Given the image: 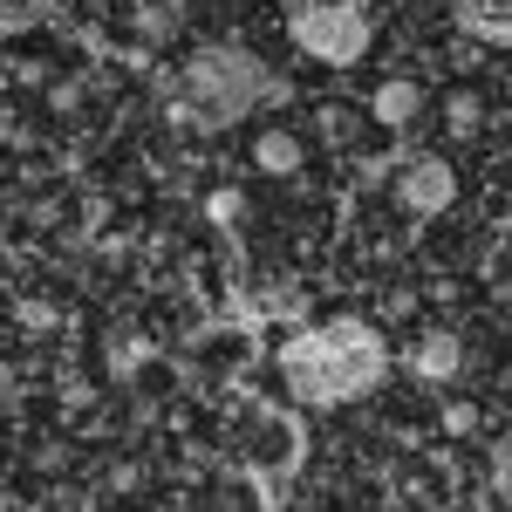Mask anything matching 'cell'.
Listing matches in <instances>:
<instances>
[{
    "instance_id": "1",
    "label": "cell",
    "mask_w": 512,
    "mask_h": 512,
    "mask_svg": "<svg viewBox=\"0 0 512 512\" xmlns=\"http://www.w3.org/2000/svg\"><path fill=\"white\" fill-rule=\"evenodd\" d=\"M280 369H287V383L308 396V403H355V396H369L383 383L390 349H383V335H376L369 321L335 315L328 328L294 335V342L280 349Z\"/></svg>"
},
{
    "instance_id": "2",
    "label": "cell",
    "mask_w": 512,
    "mask_h": 512,
    "mask_svg": "<svg viewBox=\"0 0 512 512\" xmlns=\"http://www.w3.org/2000/svg\"><path fill=\"white\" fill-rule=\"evenodd\" d=\"M185 96L198 103V130H219V123H239L260 96H267V69L246 55V48H198L185 62Z\"/></svg>"
},
{
    "instance_id": "3",
    "label": "cell",
    "mask_w": 512,
    "mask_h": 512,
    "mask_svg": "<svg viewBox=\"0 0 512 512\" xmlns=\"http://www.w3.org/2000/svg\"><path fill=\"white\" fill-rule=\"evenodd\" d=\"M294 41L308 62H328V69H355L369 55V14L355 0H315L294 14Z\"/></svg>"
},
{
    "instance_id": "4",
    "label": "cell",
    "mask_w": 512,
    "mask_h": 512,
    "mask_svg": "<svg viewBox=\"0 0 512 512\" xmlns=\"http://www.w3.org/2000/svg\"><path fill=\"white\" fill-rule=\"evenodd\" d=\"M396 205H403V212H417V219L451 212V205H458V171L437 158V151L403 158V171H396Z\"/></svg>"
},
{
    "instance_id": "5",
    "label": "cell",
    "mask_w": 512,
    "mask_h": 512,
    "mask_svg": "<svg viewBox=\"0 0 512 512\" xmlns=\"http://www.w3.org/2000/svg\"><path fill=\"white\" fill-rule=\"evenodd\" d=\"M410 369H417V383H451L458 369H465V342H458V328H424V342L410 355Z\"/></svg>"
},
{
    "instance_id": "6",
    "label": "cell",
    "mask_w": 512,
    "mask_h": 512,
    "mask_svg": "<svg viewBox=\"0 0 512 512\" xmlns=\"http://www.w3.org/2000/svg\"><path fill=\"white\" fill-rule=\"evenodd\" d=\"M417 110H424V82H410V76L376 82V96H369V117L383 123V130H410Z\"/></svg>"
},
{
    "instance_id": "7",
    "label": "cell",
    "mask_w": 512,
    "mask_h": 512,
    "mask_svg": "<svg viewBox=\"0 0 512 512\" xmlns=\"http://www.w3.org/2000/svg\"><path fill=\"white\" fill-rule=\"evenodd\" d=\"M253 451H260L267 465H294V451H301V431H294V417H280V410H260V424H253Z\"/></svg>"
},
{
    "instance_id": "8",
    "label": "cell",
    "mask_w": 512,
    "mask_h": 512,
    "mask_svg": "<svg viewBox=\"0 0 512 512\" xmlns=\"http://www.w3.org/2000/svg\"><path fill=\"white\" fill-rule=\"evenodd\" d=\"M253 164H260L267 178H301V137H294V130H260Z\"/></svg>"
},
{
    "instance_id": "9",
    "label": "cell",
    "mask_w": 512,
    "mask_h": 512,
    "mask_svg": "<svg viewBox=\"0 0 512 512\" xmlns=\"http://www.w3.org/2000/svg\"><path fill=\"white\" fill-rule=\"evenodd\" d=\"M444 130H451V137H478V130H485V103H478L472 89H451V96H444Z\"/></svg>"
},
{
    "instance_id": "10",
    "label": "cell",
    "mask_w": 512,
    "mask_h": 512,
    "mask_svg": "<svg viewBox=\"0 0 512 512\" xmlns=\"http://www.w3.org/2000/svg\"><path fill=\"white\" fill-rule=\"evenodd\" d=\"M205 219L233 233L239 219H246V192H239V185H219V192H205Z\"/></svg>"
},
{
    "instance_id": "11",
    "label": "cell",
    "mask_w": 512,
    "mask_h": 512,
    "mask_svg": "<svg viewBox=\"0 0 512 512\" xmlns=\"http://www.w3.org/2000/svg\"><path fill=\"white\" fill-rule=\"evenodd\" d=\"M315 123H321V137H328V144H355V137H362V117H355L349 103H328Z\"/></svg>"
},
{
    "instance_id": "12",
    "label": "cell",
    "mask_w": 512,
    "mask_h": 512,
    "mask_svg": "<svg viewBox=\"0 0 512 512\" xmlns=\"http://www.w3.org/2000/svg\"><path fill=\"white\" fill-rule=\"evenodd\" d=\"M48 110H55V117H82V82L76 76H55V82H48Z\"/></svg>"
},
{
    "instance_id": "13",
    "label": "cell",
    "mask_w": 512,
    "mask_h": 512,
    "mask_svg": "<svg viewBox=\"0 0 512 512\" xmlns=\"http://www.w3.org/2000/svg\"><path fill=\"white\" fill-rule=\"evenodd\" d=\"M14 321H21V335H48L55 328V301H14Z\"/></svg>"
},
{
    "instance_id": "14",
    "label": "cell",
    "mask_w": 512,
    "mask_h": 512,
    "mask_svg": "<svg viewBox=\"0 0 512 512\" xmlns=\"http://www.w3.org/2000/svg\"><path fill=\"white\" fill-rule=\"evenodd\" d=\"M62 410H69V417L96 410V383H82V376H62Z\"/></svg>"
},
{
    "instance_id": "15",
    "label": "cell",
    "mask_w": 512,
    "mask_h": 512,
    "mask_svg": "<svg viewBox=\"0 0 512 512\" xmlns=\"http://www.w3.org/2000/svg\"><path fill=\"white\" fill-rule=\"evenodd\" d=\"M137 28H144L151 41H164L171 28H178V14H171V7H137Z\"/></svg>"
},
{
    "instance_id": "16",
    "label": "cell",
    "mask_w": 512,
    "mask_h": 512,
    "mask_svg": "<svg viewBox=\"0 0 512 512\" xmlns=\"http://www.w3.org/2000/svg\"><path fill=\"white\" fill-rule=\"evenodd\" d=\"M472 28L492 41H506V7H472Z\"/></svg>"
},
{
    "instance_id": "17",
    "label": "cell",
    "mask_w": 512,
    "mask_h": 512,
    "mask_svg": "<svg viewBox=\"0 0 512 512\" xmlns=\"http://www.w3.org/2000/svg\"><path fill=\"white\" fill-rule=\"evenodd\" d=\"M444 431H451V437H472L478 431V410H472V403H451V410H444Z\"/></svg>"
},
{
    "instance_id": "18",
    "label": "cell",
    "mask_w": 512,
    "mask_h": 512,
    "mask_svg": "<svg viewBox=\"0 0 512 512\" xmlns=\"http://www.w3.org/2000/svg\"><path fill=\"white\" fill-rule=\"evenodd\" d=\"M14 82H41V89H48V62H35V55H21V62H14Z\"/></svg>"
},
{
    "instance_id": "19",
    "label": "cell",
    "mask_w": 512,
    "mask_h": 512,
    "mask_svg": "<svg viewBox=\"0 0 512 512\" xmlns=\"http://www.w3.org/2000/svg\"><path fill=\"white\" fill-rule=\"evenodd\" d=\"M137 485H144V472H137V465H117V472H110V499H123V492H137Z\"/></svg>"
},
{
    "instance_id": "20",
    "label": "cell",
    "mask_w": 512,
    "mask_h": 512,
    "mask_svg": "<svg viewBox=\"0 0 512 512\" xmlns=\"http://www.w3.org/2000/svg\"><path fill=\"white\" fill-rule=\"evenodd\" d=\"M82 219H89V233H103V226H110V198H89Z\"/></svg>"
},
{
    "instance_id": "21",
    "label": "cell",
    "mask_w": 512,
    "mask_h": 512,
    "mask_svg": "<svg viewBox=\"0 0 512 512\" xmlns=\"http://www.w3.org/2000/svg\"><path fill=\"white\" fill-rule=\"evenodd\" d=\"M35 465H41V472H62V465H69V451H62V444H41Z\"/></svg>"
},
{
    "instance_id": "22",
    "label": "cell",
    "mask_w": 512,
    "mask_h": 512,
    "mask_svg": "<svg viewBox=\"0 0 512 512\" xmlns=\"http://www.w3.org/2000/svg\"><path fill=\"white\" fill-rule=\"evenodd\" d=\"M14 396V362H0V403Z\"/></svg>"
}]
</instances>
